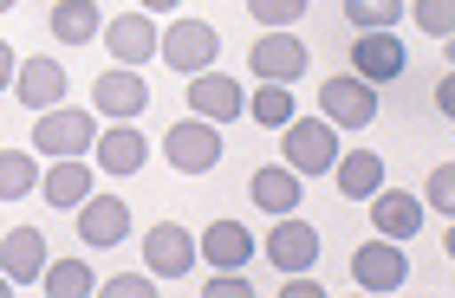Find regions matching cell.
<instances>
[{"instance_id": "1", "label": "cell", "mask_w": 455, "mask_h": 298, "mask_svg": "<svg viewBox=\"0 0 455 298\" xmlns=\"http://www.w3.org/2000/svg\"><path fill=\"white\" fill-rule=\"evenodd\" d=\"M163 156H170L182 176H209L221 162V123L189 117V123H176V130H163Z\"/></svg>"}, {"instance_id": "2", "label": "cell", "mask_w": 455, "mask_h": 298, "mask_svg": "<svg viewBox=\"0 0 455 298\" xmlns=\"http://www.w3.org/2000/svg\"><path fill=\"white\" fill-rule=\"evenodd\" d=\"M339 162V137L325 117H293L286 123V169L293 176H325Z\"/></svg>"}, {"instance_id": "3", "label": "cell", "mask_w": 455, "mask_h": 298, "mask_svg": "<svg viewBox=\"0 0 455 298\" xmlns=\"http://www.w3.org/2000/svg\"><path fill=\"white\" fill-rule=\"evenodd\" d=\"M92 137H98L92 111H39V123H33V149H39V156H59V162L85 156Z\"/></svg>"}, {"instance_id": "4", "label": "cell", "mask_w": 455, "mask_h": 298, "mask_svg": "<svg viewBox=\"0 0 455 298\" xmlns=\"http://www.w3.org/2000/svg\"><path fill=\"white\" fill-rule=\"evenodd\" d=\"M163 66H170V72H209L215 66V52H221V39H215V27H209V20H176V27L170 33H163Z\"/></svg>"}, {"instance_id": "5", "label": "cell", "mask_w": 455, "mask_h": 298, "mask_svg": "<svg viewBox=\"0 0 455 298\" xmlns=\"http://www.w3.org/2000/svg\"><path fill=\"white\" fill-rule=\"evenodd\" d=\"M319 104H325V123H345V130H364L371 117H378V84L364 78H325L319 84Z\"/></svg>"}, {"instance_id": "6", "label": "cell", "mask_w": 455, "mask_h": 298, "mask_svg": "<svg viewBox=\"0 0 455 298\" xmlns=\"http://www.w3.org/2000/svg\"><path fill=\"white\" fill-rule=\"evenodd\" d=\"M351 279H358L364 292H397L403 279H410V260H403V247L397 240H364L358 253H351Z\"/></svg>"}, {"instance_id": "7", "label": "cell", "mask_w": 455, "mask_h": 298, "mask_svg": "<svg viewBox=\"0 0 455 298\" xmlns=\"http://www.w3.org/2000/svg\"><path fill=\"white\" fill-rule=\"evenodd\" d=\"M143 260H150L156 279H182V272L196 266V233L176 227V221H156L150 233H143Z\"/></svg>"}, {"instance_id": "8", "label": "cell", "mask_w": 455, "mask_h": 298, "mask_svg": "<svg viewBox=\"0 0 455 298\" xmlns=\"http://www.w3.org/2000/svg\"><path fill=\"white\" fill-rule=\"evenodd\" d=\"M247 66H254V78H267V84H293L313 59H306V46L293 33H260L254 52H247Z\"/></svg>"}, {"instance_id": "9", "label": "cell", "mask_w": 455, "mask_h": 298, "mask_svg": "<svg viewBox=\"0 0 455 298\" xmlns=\"http://www.w3.org/2000/svg\"><path fill=\"white\" fill-rule=\"evenodd\" d=\"M156 46H163V39H156L150 13H117L105 27V52H117V66H131V72L143 66V59H156Z\"/></svg>"}, {"instance_id": "10", "label": "cell", "mask_w": 455, "mask_h": 298, "mask_svg": "<svg viewBox=\"0 0 455 298\" xmlns=\"http://www.w3.org/2000/svg\"><path fill=\"white\" fill-rule=\"evenodd\" d=\"M92 104L105 117H117V123H131L143 104H150V84H143L131 66H117V72H98V84H92Z\"/></svg>"}, {"instance_id": "11", "label": "cell", "mask_w": 455, "mask_h": 298, "mask_svg": "<svg viewBox=\"0 0 455 298\" xmlns=\"http://www.w3.org/2000/svg\"><path fill=\"white\" fill-rule=\"evenodd\" d=\"M0 272H7L13 286H39V272H46V233L39 227L0 233Z\"/></svg>"}, {"instance_id": "12", "label": "cell", "mask_w": 455, "mask_h": 298, "mask_svg": "<svg viewBox=\"0 0 455 298\" xmlns=\"http://www.w3.org/2000/svg\"><path fill=\"white\" fill-rule=\"evenodd\" d=\"M124 233H131V208L117 195H85L78 201V240L85 247H117Z\"/></svg>"}, {"instance_id": "13", "label": "cell", "mask_w": 455, "mask_h": 298, "mask_svg": "<svg viewBox=\"0 0 455 298\" xmlns=\"http://www.w3.org/2000/svg\"><path fill=\"white\" fill-rule=\"evenodd\" d=\"M267 260H274L280 272H306V266L319 260V233L306 227V221H293V215H280L274 233H267Z\"/></svg>"}, {"instance_id": "14", "label": "cell", "mask_w": 455, "mask_h": 298, "mask_svg": "<svg viewBox=\"0 0 455 298\" xmlns=\"http://www.w3.org/2000/svg\"><path fill=\"white\" fill-rule=\"evenodd\" d=\"M403 72V46L397 33H358V46H351V78L364 84H390Z\"/></svg>"}, {"instance_id": "15", "label": "cell", "mask_w": 455, "mask_h": 298, "mask_svg": "<svg viewBox=\"0 0 455 298\" xmlns=\"http://www.w3.org/2000/svg\"><path fill=\"white\" fill-rule=\"evenodd\" d=\"M13 84H20V104H33V111H52L59 98H66V66L59 59H20V72H13Z\"/></svg>"}, {"instance_id": "16", "label": "cell", "mask_w": 455, "mask_h": 298, "mask_svg": "<svg viewBox=\"0 0 455 298\" xmlns=\"http://www.w3.org/2000/svg\"><path fill=\"white\" fill-rule=\"evenodd\" d=\"M189 104H196V117H209V123H228V117H241V84L228 78V72H196L189 78Z\"/></svg>"}, {"instance_id": "17", "label": "cell", "mask_w": 455, "mask_h": 298, "mask_svg": "<svg viewBox=\"0 0 455 298\" xmlns=\"http://www.w3.org/2000/svg\"><path fill=\"white\" fill-rule=\"evenodd\" d=\"M332 176H339V195L345 201H371L384 188V156H371V149H339Z\"/></svg>"}, {"instance_id": "18", "label": "cell", "mask_w": 455, "mask_h": 298, "mask_svg": "<svg viewBox=\"0 0 455 298\" xmlns=\"http://www.w3.org/2000/svg\"><path fill=\"white\" fill-rule=\"evenodd\" d=\"M371 221H378L384 240H410V233L423 227V208H417V195H403V188H378V195H371Z\"/></svg>"}, {"instance_id": "19", "label": "cell", "mask_w": 455, "mask_h": 298, "mask_svg": "<svg viewBox=\"0 0 455 298\" xmlns=\"http://www.w3.org/2000/svg\"><path fill=\"white\" fill-rule=\"evenodd\" d=\"M247 195H254V208H267V215H293L299 208V176L286 162H267V169H254Z\"/></svg>"}, {"instance_id": "20", "label": "cell", "mask_w": 455, "mask_h": 298, "mask_svg": "<svg viewBox=\"0 0 455 298\" xmlns=\"http://www.w3.org/2000/svg\"><path fill=\"white\" fill-rule=\"evenodd\" d=\"M202 260H209V266H247V260H254V233H247L241 221H209V233H202Z\"/></svg>"}, {"instance_id": "21", "label": "cell", "mask_w": 455, "mask_h": 298, "mask_svg": "<svg viewBox=\"0 0 455 298\" xmlns=\"http://www.w3.org/2000/svg\"><path fill=\"white\" fill-rule=\"evenodd\" d=\"M143 156H150V143H143L131 123H117V130H105V149H98V162H105V176H137Z\"/></svg>"}, {"instance_id": "22", "label": "cell", "mask_w": 455, "mask_h": 298, "mask_svg": "<svg viewBox=\"0 0 455 298\" xmlns=\"http://www.w3.org/2000/svg\"><path fill=\"white\" fill-rule=\"evenodd\" d=\"M85 195H92V162H85V156L52 162V176H46V201H52V208H78Z\"/></svg>"}, {"instance_id": "23", "label": "cell", "mask_w": 455, "mask_h": 298, "mask_svg": "<svg viewBox=\"0 0 455 298\" xmlns=\"http://www.w3.org/2000/svg\"><path fill=\"white\" fill-rule=\"evenodd\" d=\"M98 27H105V20H98V0H52V39L85 46Z\"/></svg>"}, {"instance_id": "24", "label": "cell", "mask_w": 455, "mask_h": 298, "mask_svg": "<svg viewBox=\"0 0 455 298\" xmlns=\"http://www.w3.org/2000/svg\"><path fill=\"white\" fill-rule=\"evenodd\" d=\"M39 286H46L52 298H92L98 292V279H92L85 260H52L46 272H39Z\"/></svg>"}, {"instance_id": "25", "label": "cell", "mask_w": 455, "mask_h": 298, "mask_svg": "<svg viewBox=\"0 0 455 298\" xmlns=\"http://www.w3.org/2000/svg\"><path fill=\"white\" fill-rule=\"evenodd\" d=\"M241 111H254V123H267V130H286V123H293V91H286V84H267V78H260V91L247 98Z\"/></svg>"}, {"instance_id": "26", "label": "cell", "mask_w": 455, "mask_h": 298, "mask_svg": "<svg viewBox=\"0 0 455 298\" xmlns=\"http://www.w3.org/2000/svg\"><path fill=\"white\" fill-rule=\"evenodd\" d=\"M345 13H351V27H358V33H390L410 7H403V0H345Z\"/></svg>"}, {"instance_id": "27", "label": "cell", "mask_w": 455, "mask_h": 298, "mask_svg": "<svg viewBox=\"0 0 455 298\" xmlns=\"http://www.w3.org/2000/svg\"><path fill=\"white\" fill-rule=\"evenodd\" d=\"M39 182V162L20 156V149H0V201H20Z\"/></svg>"}, {"instance_id": "28", "label": "cell", "mask_w": 455, "mask_h": 298, "mask_svg": "<svg viewBox=\"0 0 455 298\" xmlns=\"http://www.w3.org/2000/svg\"><path fill=\"white\" fill-rule=\"evenodd\" d=\"M306 7H313V0H247V13H254L260 27H293Z\"/></svg>"}, {"instance_id": "29", "label": "cell", "mask_w": 455, "mask_h": 298, "mask_svg": "<svg viewBox=\"0 0 455 298\" xmlns=\"http://www.w3.org/2000/svg\"><path fill=\"white\" fill-rule=\"evenodd\" d=\"M417 27L436 33V39H449V27H455V0H417Z\"/></svg>"}, {"instance_id": "30", "label": "cell", "mask_w": 455, "mask_h": 298, "mask_svg": "<svg viewBox=\"0 0 455 298\" xmlns=\"http://www.w3.org/2000/svg\"><path fill=\"white\" fill-rule=\"evenodd\" d=\"M150 286H156V272H117V279H105L111 298H143Z\"/></svg>"}, {"instance_id": "31", "label": "cell", "mask_w": 455, "mask_h": 298, "mask_svg": "<svg viewBox=\"0 0 455 298\" xmlns=\"http://www.w3.org/2000/svg\"><path fill=\"white\" fill-rule=\"evenodd\" d=\"M286 298H325V286H319V272L306 266V272H286V286H280Z\"/></svg>"}, {"instance_id": "32", "label": "cell", "mask_w": 455, "mask_h": 298, "mask_svg": "<svg viewBox=\"0 0 455 298\" xmlns=\"http://www.w3.org/2000/svg\"><path fill=\"white\" fill-rule=\"evenodd\" d=\"M423 195H429V208H449V201H455V169H449V162L436 169V176H429Z\"/></svg>"}, {"instance_id": "33", "label": "cell", "mask_w": 455, "mask_h": 298, "mask_svg": "<svg viewBox=\"0 0 455 298\" xmlns=\"http://www.w3.org/2000/svg\"><path fill=\"white\" fill-rule=\"evenodd\" d=\"M436 111L455 117V84H449V78H436Z\"/></svg>"}, {"instance_id": "34", "label": "cell", "mask_w": 455, "mask_h": 298, "mask_svg": "<svg viewBox=\"0 0 455 298\" xmlns=\"http://www.w3.org/2000/svg\"><path fill=\"white\" fill-rule=\"evenodd\" d=\"M13 72H20V59H13L7 39H0V84H13Z\"/></svg>"}, {"instance_id": "35", "label": "cell", "mask_w": 455, "mask_h": 298, "mask_svg": "<svg viewBox=\"0 0 455 298\" xmlns=\"http://www.w3.org/2000/svg\"><path fill=\"white\" fill-rule=\"evenodd\" d=\"M143 7H150V13H170V7H176V0H143Z\"/></svg>"}, {"instance_id": "36", "label": "cell", "mask_w": 455, "mask_h": 298, "mask_svg": "<svg viewBox=\"0 0 455 298\" xmlns=\"http://www.w3.org/2000/svg\"><path fill=\"white\" fill-rule=\"evenodd\" d=\"M7 292H13V279H7V272H0V298H7Z\"/></svg>"}, {"instance_id": "37", "label": "cell", "mask_w": 455, "mask_h": 298, "mask_svg": "<svg viewBox=\"0 0 455 298\" xmlns=\"http://www.w3.org/2000/svg\"><path fill=\"white\" fill-rule=\"evenodd\" d=\"M7 7H13V0H0V13H7Z\"/></svg>"}]
</instances>
